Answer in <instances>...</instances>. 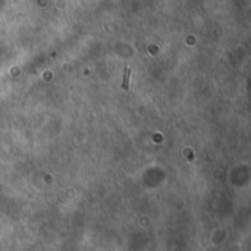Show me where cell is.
<instances>
[{
	"mask_svg": "<svg viewBox=\"0 0 251 251\" xmlns=\"http://www.w3.org/2000/svg\"><path fill=\"white\" fill-rule=\"evenodd\" d=\"M129 72H131L129 66H126V68H125V75H123V82H122V88H123V90H128V81H129Z\"/></svg>",
	"mask_w": 251,
	"mask_h": 251,
	"instance_id": "6da1fadb",
	"label": "cell"
}]
</instances>
